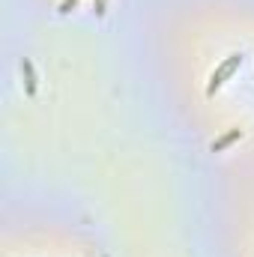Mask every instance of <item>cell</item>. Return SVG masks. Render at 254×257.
<instances>
[{
	"label": "cell",
	"instance_id": "cell-1",
	"mask_svg": "<svg viewBox=\"0 0 254 257\" xmlns=\"http://www.w3.org/2000/svg\"><path fill=\"white\" fill-rule=\"evenodd\" d=\"M239 63H242V54H230L224 63H221L218 69H215V72H212V78H209V90H206V93L212 96V93H215V90L224 84V78H230V75H233V69H236Z\"/></svg>",
	"mask_w": 254,
	"mask_h": 257
},
{
	"label": "cell",
	"instance_id": "cell-2",
	"mask_svg": "<svg viewBox=\"0 0 254 257\" xmlns=\"http://www.w3.org/2000/svg\"><path fill=\"white\" fill-rule=\"evenodd\" d=\"M21 69H24V75H27V93L33 96V93H36V72H33V63H30V60H24Z\"/></svg>",
	"mask_w": 254,
	"mask_h": 257
},
{
	"label": "cell",
	"instance_id": "cell-3",
	"mask_svg": "<svg viewBox=\"0 0 254 257\" xmlns=\"http://www.w3.org/2000/svg\"><path fill=\"white\" fill-rule=\"evenodd\" d=\"M236 138H239V128H233V132H227L224 138H218V141L212 144V153H218V150H224V147H227L230 141H236Z\"/></svg>",
	"mask_w": 254,
	"mask_h": 257
},
{
	"label": "cell",
	"instance_id": "cell-4",
	"mask_svg": "<svg viewBox=\"0 0 254 257\" xmlns=\"http://www.w3.org/2000/svg\"><path fill=\"white\" fill-rule=\"evenodd\" d=\"M96 12H99V15L105 12V0H96Z\"/></svg>",
	"mask_w": 254,
	"mask_h": 257
}]
</instances>
